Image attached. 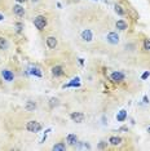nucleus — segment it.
Masks as SVG:
<instances>
[{"label": "nucleus", "instance_id": "nucleus-10", "mask_svg": "<svg viewBox=\"0 0 150 151\" xmlns=\"http://www.w3.org/2000/svg\"><path fill=\"white\" fill-rule=\"evenodd\" d=\"M66 142L70 145V146H75L78 143V137L75 136V134H69L67 137H66Z\"/></svg>", "mask_w": 150, "mask_h": 151}, {"label": "nucleus", "instance_id": "nucleus-1", "mask_svg": "<svg viewBox=\"0 0 150 151\" xmlns=\"http://www.w3.org/2000/svg\"><path fill=\"white\" fill-rule=\"evenodd\" d=\"M34 26L38 28V30H43L45 26H47V18L44 16H38L35 17L34 19Z\"/></svg>", "mask_w": 150, "mask_h": 151}, {"label": "nucleus", "instance_id": "nucleus-22", "mask_svg": "<svg viewBox=\"0 0 150 151\" xmlns=\"http://www.w3.org/2000/svg\"><path fill=\"white\" fill-rule=\"evenodd\" d=\"M144 45H145V49H149L150 50V39H146L144 41Z\"/></svg>", "mask_w": 150, "mask_h": 151}, {"label": "nucleus", "instance_id": "nucleus-19", "mask_svg": "<svg viewBox=\"0 0 150 151\" xmlns=\"http://www.w3.org/2000/svg\"><path fill=\"white\" fill-rule=\"evenodd\" d=\"M80 84H79V81H75L74 79H72V81L71 83H69V84H65L63 85V88H69V87H79Z\"/></svg>", "mask_w": 150, "mask_h": 151}, {"label": "nucleus", "instance_id": "nucleus-15", "mask_svg": "<svg viewBox=\"0 0 150 151\" xmlns=\"http://www.w3.org/2000/svg\"><path fill=\"white\" fill-rule=\"evenodd\" d=\"M25 107H26V110H27V111H34V110L36 109V103H35L34 101H27Z\"/></svg>", "mask_w": 150, "mask_h": 151}, {"label": "nucleus", "instance_id": "nucleus-4", "mask_svg": "<svg viewBox=\"0 0 150 151\" xmlns=\"http://www.w3.org/2000/svg\"><path fill=\"white\" fill-rule=\"evenodd\" d=\"M70 117L74 120L75 123H82L84 120V114H82V112H71Z\"/></svg>", "mask_w": 150, "mask_h": 151}, {"label": "nucleus", "instance_id": "nucleus-28", "mask_svg": "<svg viewBox=\"0 0 150 151\" xmlns=\"http://www.w3.org/2000/svg\"><path fill=\"white\" fill-rule=\"evenodd\" d=\"M3 19H4V16H3L2 13H0V21H3Z\"/></svg>", "mask_w": 150, "mask_h": 151}, {"label": "nucleus", "instance_id": "nucleus-14", "mask_svg": "<svg viewBox=\"0 0 150 151\" xmlns=\"http://www.w3.org/2000/svg\"><path fill=\"white\" fill-rule=\"evenodd\" d=\"M52 74H53L54 76H61V75L63 74V70H62L61 66H54V67L52 69Z\"/></svg>", "mask_w": 150, "mask_h": 151}, {"label": "nucleus", "instance_id": "nucleus-24", "mask_svg": "<svg viewBox=\"0 0 150 151\" xmlns=\"http://www.w3.org/2000/svg\"><path fill=\"white\" fill-rule=\"evenodd\" d=\"M57 103H58V102H57V98H52V100H51V106H52V107L56 106Z\"/></svg>", "mask_w": 150, "mask_h": 151}, {"label": "nucleus", "instance_id": "nucleus-8", "mask_svg": "<svg viewBox=\"0 0 150 151\" xmlns=\"http://www.w3.org/2000/svg\"><path fill=\"white\" fill-rule=\"evenodd\" d=\"M2 76H3V79H4L5 81H12V80L14 79L13 72L9 71V70H3V71H2Z\"/></svg>", "mask_w": 150, "mask_h": 151}, {"label": "nucleus", "instance_id": "nucleus-16", "mask_svg": "<svg viewBox=\"0 0 150 151\" xmlns=\"http://www.w3.org/2000/svg\"><path fill=\"white\" fill-rule=\"evenodd\" d=\"M30 74L34 75V76H38V78L42 76V71L38 69V67H30Z\"/></svg>", "mask_w": 150, "mask_h": 151}, {"label": "nucleus", "instance_id": "nucleus-25", "mask_svg": "<svg viewBox=\"0 0 150 151\" xmlns=\"http://www.w3.org/2000/svg\"><path fill=\"white\" fill-rule=\"evenodd\" d=\"M106 146H107V145H106V142H104V141H101V142L98 143V147H100V148H105Z\"/></svg>", "mask_w": 150, "mask_h": 151}, {"label": "nucleus", "instance_id": "nucleus-30", "mask_svg": "<svg viewBox=\"0 0 150 151\" xmlns=\"http://www.w3.org/2000/svg\"><path fill=\"white\" fill-rule=\"evenodd\" d=\"M147 131H150V128H149V129H147Z\"/></svg>", "mask_w": 150, "mask_h": 151}, {"label": "nucleus", "instance_id": "nucleus-11", "mask_svg": "<svg viewBox=\"0 0 150 151\" xmlns=\"http://www.w3.org/2000/svg\"><path fill=\"white\" fill-rule=\"evenodd\" d=\"M115 26H117V28L118 30H126L127 27H128V25H127V22L126 21H123V19H119V21H117V23H115Z\"/></svg>", "mask_w": 150, "mask_h": 151}, {"label": "nucleus", "instance_id": "nucleus-3", "mask_svg": "<svg viewBox=\"0 0 150 151\" xmlns=\"http://www.w3.org/2000/svg\"><path fill=\"white\" fill-rule=\"evenodd\" d=\"M106 40H107L110 44L115 45V44H118V43H119V36H118V34H117V33H109V34H107V36H106Z\"/></svg>", "mask_w": 150, "mask_h": 151}, {"label": "nucleus", "instance_id": "nucleus-12", "mask_svg": "<svg viewBox=\"0 0 150 151\" xmlns=\"http://www.w3.org/2000/svg\"><path fill=\"white\" fill-rule=\"evenodd\" d=\"M109 142H110L113 146H118V145L122 143V138H120V137H115V136H113V137H110Z\"/></svg>", "mask_w": 150, "mask_h": 151}, {"label": "nucleus", "instance_id": "nucleus-23", "mask_svg": "<svg viewBox=\"0 0 150 151\" xmlns=\"http://www.w3.org/2000/svg\"><path fill=\"white\" fill-rule=\"evenodd\" d=\"M149 76H150V72H149V71H146V72H144V74H142L141 79H142V80H145V79H147Z\"/></svg>", "mask_w": 150, "mask_h": 151}, {"label": "nucleus", "instance_id": "nucleus-27", "mask_svg": "<svg viewBox=\"0 0 150 151\" xmlns=\"http://www.w3.org/2000/svg\"><path fill=\"white\" fill-rule=\"evenodd\" d=\"M144 102H145V103H149V98H147L146 96L144 97Z\"/></svg>", "mask_w": 150, "mask_h": 151}, {"label": "nucleus", "instance_id": "nucleus-17", "mask_svg": "<svg viewBox=\"0 0 150 151\" xmlns=\"http://www.w3.org/2000/svg\"><path fill=\"white\" fill-rule=\"evenodd\" d=\"M52 150L53 151H65L66 150V146H65V143H57V145H54L52 147Z\"/></svg>", "mask_w": 150, "mask_h": 151}, {"label": "nucleus", "instance_id": "nucleus-7", "mask_svg": "<svg viewBox=\"0 0 150 151\" xmlns=\"http://www.w3.org/2000/svg\"><path fill=\"white\" fill-rule=\"evenodd\" d=\"M13 13L18 17H23L25 16V9H23V7L17 4V5H13Z\"/></svg>", "mask_w": 150, "mask_h": 151}, {"label": "nucleus", "instance_id": "nucleus-29", "mask_svg": "<svg viewBox=\"0 0 150 151\" xmlns=\"http://www.w3.org/2000/svg\"><path fill=\"white\" fill-rule=\"evenodd\" d=\"M16 2H18V3H25L26 0H16Z\"/></svg>", "mask_w": 150, "mask_h": 151}, {"label": "nucleus", "instance_id": "nucleus-18", "mask_svg": "<svg viewBox=\"0 0 150 151\" xmlns=\"http://www.w3.org/2000/svg\"><path fill=\"white\" fill-rule=\"evenodd\" d=\"M9 44L5 38H0V49H8Z\"/></svg>", "mask_w": 150, "mask_h": 151}, {"label": "nucleus", "instance_id": "nucleus-5", "mask_svg": "<svg viewBox=\"0 0 150 151\" xmlns=\"http://www.w3.org/2000/svg\"><path fill=\"white\" fill-rule=\"evenodd\" d=\"M110 78H111V80H113V81H118V83L124 80V75H123L122 72H119V71L113 72V74L110 75Z\"/></svg>", "mask_w": 150, "mask_h": 151}, {"label": "nucleus", "instance_id": "nucleus-2", "mask_svg": "<svg viewBox=\"0 0 150 151\" xmlns=\"http://www.w3.org/2000/svg\"><path fill=\"white\" fill-rule=\"evenodd\" d=\"M26 129L29 131V132H32V133H38V132H40L42 131V125L38 123V122H29L27 124H26Z\"/></svg>", "mask_w": 150, "mask_h": 151}, {"label": "nucleus", "instance_id": "nucleus-9", "mask_svg": "<svg viewBox=\"0 0 150 151\" xmlns=\"http://www.w3.org/2000/svg\"><path fill=\"white\" fill-rule=\"evenodd\" d=\"M47 45L49 49H54L57 47V39L54 36H48L47 38Z\"/></svg>", "mask_w": 150, "mask_h": 151}, {"label": "nucleus", "instance_id": "nucleus-13", "mask_svg": "<svg viewBox=\"0 0 150 151\" xmlns=\"http://www.w3.org/2000/svg\"><path fill=\"white\" fill-rule=\"evenodd\" d=\"M126 119H127V111L126 110H120L119 114L117 115V120L118 122H124Z\"/></svg>", "mask_w": 150, "mask_h": 151}, {"label": "nucleus", "instance_id": "nucleus-21", "mask_svg": "<svg viewBox=\"0 0 150 151\" xmlns=\"http://www.w3.org/2000/svg\"><path fill=\"white\" fill-rule=\"evenodd\" d=\"M78 143H79V142H78ZM79 148H87V150H89L91 146H89L88 143H79Z\"/></svg>", "mask_w": 150, "mask_h": 151}, {"label": "nucleus", "instance_id": "nucleus-20", "mask_svg": "<svg viewBox=\"0 0 150 151\" xmlns=\"http://www.w3.org/2000/svg\"><path fill=\"white\" fill-rule=\"evenodd\" d=\"M115 12H117V14H119V16H123V14H124V10H123V8H122L120 5H115Z\"/></svg>", "mask_w": 150, "mask_h": 151}, {"label": "nucleus", "instance_id": "nucleus-26", "mask_svg": "<svg viewBox=\"0 0 150 151\" xmlns=\"http://www.w3.org/2000/svg\"><path fill=\"white\" fill-rule=\"evenodd\" d=\"M21 28H22V25L18 23V25H17V31H21Z\"/></svg>", "mask_w": 150, "mask_h": 151}, {"label": "nucleus", "instance_id": "nucleus-6", "mask_svg": "<svg viewBox=\"0 0 150 151\" xmlns=\"http://www.w3.org/2000/svg\"><path fill=\"white\" fill-rule=\"evenodd\" d=\"M82 39H83L84 41H92L93 34H92L91 30H84V31L82 33Z\"/></svg>", "mask_w": 150, "mask_h": 151}]
</instances>
